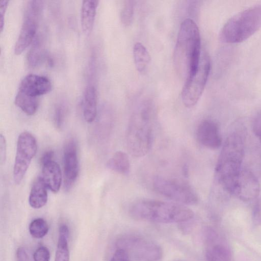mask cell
<instances>
[{
  "label": "cell",
  "mask_w": 261,
  "mask_h": 261,
  "mask_svg": "<svg viewBox=\"0 0 261 261\" xmlns=\"http://www.w3.org/2000/svg\"><path fill=\"white\" fill-rule=\"evenodd\" d=\"M201 56L198 27L193 19L187 18L180 24L173 53L174 65L181 77L186 80L196 71Z\"/></svg>",
  "instance_id": "1"
},
{
  "label": "cell",
  "mask_w": 261,
  "mask_h": 261,
  "mask_svg": "<svg viewBox=\"0 0 261 261\" xmlns=\"http://www.w3.org/2000/svg\"><path fill=\"white\" fill-rule=\"evenodd\" d=\"M245 140L244 128L237 127L228 134L221 150L215 174L218 182L225 191L242 170Z\"/></svg>",
  "instance_id": "2"
},
{
  "label": "cell",
  "mask_w": 261,
  "mask_h": 261,
  "mask_svg": "<svg viewBox=\"0 0 261 261\" xmlns=\"http://www.w3.org/2000/svg\"><path fill=\"white\" fill-rule=\"evenodd\" d=\"M129 212L135 219L159 223L187 222L194 215L193 212L185 205L149 199L135 201L130 205Z\"/></svg>",
  "instance_id": "3"
},
{
  "label": "cell",
  "mask_w": 261,
  "mask_h": 261,
  "mask_svg": "<svg viewBox=\"0 0 261 261\" xmlns=\"http://www.w3.org/2000/svg\"><path fill=\"white\" fill-rule=\"evenodd\" d=\"M154 110L150 103L140 105L134 112L126 132V145L130 153L142 157L149 151L153 141Z\"/></svg>",
  "instance_id": "4"
},
{
  "label": "cell",
  "mask_w": 261,
  "mask_h": 261,
  "mask_svg": "<svg viewBox=\"0 0 261 261\" xmlns=\"http://www.w3.org/2000/svg\"><path fill=\"white\" fill-rule=\"evenodd\" d=\"M261 27V4L252 6L235 14L222 27L220 37L227 43L247 39Z\"/></svg>",
  "instance_id": "5"
},
{
  "label": "cell",
  "mask_w": 261,
  "mask_h": 261,
  "mask_svg": "<svg viewBox=\"0 0 261 261\" xmlns=\"http://www.w3.org/2000/svg\"><path fill=\"white\" fill-rule=\"evenodd\" d=\"M117 248L124 250L136 261H159L163 255L162 247L154 241L136 234H127L117 241Z\"/></svg>",
  "instance_id": "6"
},
{
  "label": "cell",
  "mask_w": 261,
  "mask_h": 261,
  "mask_svg": "<svg viewBox=\"0 0 261 261\" xmlns=\"http://www.w3.org/2000/svg\"><path fill=\"white\" fill-rule=\"evenodd\" d=\"M152 186L156 193L183 205L197 203L198 197L196 192L187 182L162 176L154 178Z\"/></svg>",
  "instance_id": "7"
},
{
  "label": "cell",
  "mask_w": 261,
  "mask_h": 261,
  "mask_svg": "<svg viewBox=\"0 0 261 261\" xmlns=\"http://www.w3.org/2000/svg\"><path fill=\"white\" fill-rule=\"evenodd\" d=\"M211 70L208 56L203 53L196 71L186 80L182 89L181 100L185 107L194 106L204 89Z\"/></svg>",
  "instance_id": "8"
},
{
  "label": "cell",
  "mask_w": 261,
  "mask_h": 261,
  "mask_svg": "<svg viewBox=\"0 0 261 261\" xmlns=\"http://www.w3.org/2000/svg\"><path fill=\"white\" fill-rule=\"evenodd\" d=\"M42 9L43 6L39 2L30 1L26 4L23 22L14 46L15 54H21L34 41Z\"/></svg>",
  "instance_id": "9"
},
{
  "label": "cell",
  "mask_w": 261,
  "mask_h": 261,
  "mask_svg": "<svg viewBox=\"0 0 261 261\" xmlns=\"http://www.w3.org/2000/svg\"><path fill=\"white\" fill-rule=\"evenodd\" d=\"M37 150V142L34 136L28 132L21 133L17 140L13 168V178L16 184H20L23 179Z\"/></svg>",
  "instance_id": "10"
},
{
  "label": "cell",
  "mask_w": 261,
  "mask_h": 261,
  "mask_svg": "<svg viewBox=\"0 0 261 261\" xmlns=\"http://www.w3.org/2000/svg\"><path fill=\"white\" fill-rule=\"evenodd\" d=\"M260 191V184L256 176L250 170L242 169L226 190L245 202L255 199Z\"/></svg>",
  "instance_id": "11"
},
{
  "label": "cell",
  "mask_w": 261,
  "mask_h": 261,
  "mask_svg": "<svg viewBox=\"0 0 261 261\" xmlns=\"http://www.w3.org/2000/svg\"><path fill=\"white\" fill-rule=\"evenodd\" d=\"M204 246L206 261H233L232 250L227 240L211 228L205 231Z\"/></svg>",
  "instance_id": "12"
},
{
  "label": "cell",
  "mask_w": 261,
  "mask_h": 261,
  "mask_svg": "<svg viewBox=\"0 0 261 261\" xmlns=\"http://www.w3.org/2000/svg\"><path fill=\"white\" fill-rule=\"evenodd\" d=\"M64 187L66 191L70 190L76 181L79 172V163L76 141L68 139L63 149Z\"/></svg>",
  "instance_id": "13"
},
{
  "label": "cell",
  "mask_w": 261,
  "mask_h": 261,
  "mask_svg": "<svg viewBox=\"0 0 261 261\" xmlns=\"http://www.w3.org/2000/svg\"><path fill=\"white\" fill-rule=\"evenodd\" d=\"M51 88V83L47 77L29 74L22 79L18 91L30 96L39 97L49 92Z\"/></svg>",
  "instance_id": "14"
},
{
  "label": "cell",
  "mask_w": 261,
  "mask_h": 261,
  "mask_svg": "<svg viewBox=\"0 0 261 261\" xmlns=\"http://www.w3.org/2000/svg\"><path fill=\"white\" fill-rule=\"evenodd\" d=\"M198 141L204 146L212 149L219 148L222 140L217 123L211 119H205L199 124L197 129Z\"/></svg>",
  "instance_id": "15"
},
{
  "label": "cell",
  "mask_w": 261,
  "mask_h": 261,
  "mask_svg": "<svg viewBox=\"0 0 261 261\" xmlns=\"http://www.w3.org/2000/svg\"><path fill=\"white\" fill-rule=\"evenodd\" d=\"M42 166V174L40 176L44 184L53 192H58L62 181L61 171L59 164L53 160Z\"/></svg>",
  "instance_id": "16"
},
{
  "label": "cell",
  "mask_w": 261,
  "mask_h": 261,
  "mask_svg": "<svg viewBox=\"0 0 261 261\" xmlns=\"http://www.w3.org/2000/svg\"><path fill=\"white\" fill-rule=\"evenodd\" d=\"M47 187L41 176L38 177L33 184L30 191L29 202L34 208H40L47 201Z\"/></svg>",
  "instance_id": "17"
},
{
  "label": "cell",
  "mask_w": 261,
  "mask_h": 261,
  "mask_svg": "<svg viewBox=\"0 0 261 261\" xmlns=\"http://www.w3.org/2000/svg\"><path fill=\"white\" fill-rule=\"evenodd\" d=\"M97 94L96 88L93 86H88L83 97V115L88 122H92L97 114Z\"/></svg>",
  "instance_id": "18"
},
{
  "label": "cell",
  "mask_w": 261,
  "mask_h": 261,
  "mask_svg": "<svg viewBox=\"0 0 261 261\" xmlns=\"http://www.w3.org/2000/svg\"><path fill=\"white\" fill-rule=\"evenodd\" d=\"M98 1L95 0L83 1L81 11V21L83 31L85 33H89L92 30Z\"/></svg>",
  "instance_id": "19"
},
{
  "label": "cell",
  "mask_w": 261,
  "mask_h": 261,
  "mask_svg": "<svg viewBox=\"0 0 261 261\" xmlns=\"http://www.w3.org/2000/svg\"><path fill=\"white\" fill-rule=\"evenodd\" d=\"M108 168L123 175L130 171V162L127 154L123 151H116L107 163Z\"/></svg>",
  "instance_id": "20"
},
{
  "label": "cell",
  "mask_w": 261,
  "mask_h": 261,
  "mask_svg": "<svg viewBox=\"0 0 261 261\" xmlns=\"http://www.w3.org/2000/svg\"><path fill=\"white\" fill-rule=\"evenodd\" d=\"M68 228L65 224L61 225L56 252L55 261H69L68 245Z\"/></svg>",
  "instance_id": "21"
},
{
  "label": "cell",
  "mask_w": 261,
  "mask_h": 261,
  "mask_svg": "<svg viewBox=\"0 0 261 261\" xmlns=\"http://www.w3.org/2000/svg\"><path fill=\"white\" fill-rule=\"evenodd\" d=\"M15 103L26 114L33 115L38 109L39 98L28 96L18 91L15 97Z\"/></svg>",
  "instance_id": "22"
},
{
  "label": "cell",
  "mask_w": 261,
  "mask_h": 261,
  "mask_svg": "<svg viewBox=\"0 0 261 261\" xmlns=\"http://www.w3.org/2000/svg\"><path fill=\"white\" fill-rule=\"evenodd\" d=\"M134 62L137 70L144 72L149 65L151 58L146 48L140 42L135 43L133 48Z\"/></svg>",
  "instance_id": "23"
},
{
  "label": "cell",
  "mask_w": 261,
  "mask_h": 261,
  "mask_svg": "<svg viewBox=\"0 0 261 261\" xmlns=\"http://www.w3.org/2000/svg\"><path fill=\"white\" fill-rule=\"evenodd\" d=\"M43 56V44L40 36H36L27 55V62L30 67H36L41 61Z\"/></svg>",
  "instance_id": "24"
},
{
  "label": "cell",
  "mask_w": 261,
  "mask_h": 261,
  "mask_svg": "<svg viewBox=\"0 0 261 261\" xmlns=\"http://www.w3.org/2000/svg\"><path fill=\"white\" fill-rule=\"evenodd\" d=\"M29 231L31 236L36 239H40L46 235L49 227L47 222L43 218L33 220L29 225Z\"/></svg>",
  "instance_id": "25"
},
{
  "label": "cell",
  "mask_w": 261,
  "mask_h": 261,
  "mask_svg": "<svg viewBox=\"0 0 261 261\" xmlns=\"http://www.w3.org/2000/svg\"><path fill=\"white\" fill-rule=\"evenodd\" d=\"M134 13V4L132 1H126L123 4L120 12V19L125 26L130 24Z\"/></svg>",
  "instance_id": "26"
},
{
  "label": "cell",
  "mask_w": 261,
  "mask_h": 261,
  "mask_svg": "<svg viewBox=\"0 0 261 261\" xmlns=\"http://www.w3.org/2000/svg\"><path fill=\"white\" fill-rule=\"evenodd\" d=\"M252 221L254 228L261 237V198L256 201L253 206Z\"/></svg>",
  "instance_id": "27"
},
{
  "label": "cell",
  "mask_w": 261,
  "mask_h": 261,
  "mask_svg": "<svg viewBox=\"0 0 261 261\" xmlns=\"http://www.w3.org/2000/svg\"><path fill=\"white\" fill-rule=\"evenodd\" d=\"M34 261H49L50 252L47 247L41 246L38 247L33 254Z\"/></svg>",
  "instance_id": "28"
},
{
  "label": "cell",
  "mask_w": 261,
  "mask_h": 261,
  "mask_svg": "<svg viewBox=\"0 0 261 261\" xmlns=\"http://www.w3.org/2000/svg\"><path fill=\"white\" fill-rule=\"evenodd\" d=\"M252 126L253 132L261 144V110L254 116Z\"/></svg>",
  "instance_id": "29"
},
{
  "label": "cell",
  "mask_w": 261,
  "mask_h": 261,
  "mask_svg": "<svg viewBox=\"0 0 261 261\" xmlns=\"http://www.w3.org/2000/svg\"><path fill=\"white\" fill-rule=\"evenodd\" d=\"M64 117V109L61 106H58L55 111L54 122L57 128H60L62 127Z\"/></svg>",
  "instance_id": "30"
},
{
  "label": "cell",
  "mask_w": 261,
  "mask_h": 261,
  "mask_svg": "<svg viewBox=\"0 0 261 261\" xmlns=\"http://www.w3.org/2000/svg\"><path fill=\"white\" fill-rule=\"evenodd\" d=\"M110 261H132V260L124 250L117 248Z\"/></svg>",
  "instance_id": "31"
},
{
  "label": "cell",
  "mask_w": 261,
  "mask_h": 261,
  "mask_svg": "<svg viewBox=\"0 0 261 261\" xmlns=\"http://www.w3.org/2000/svg\"><path fill=\"white\" fill-rule=\"evenodd\" d=\"M6 141L2 134L0 135V161L1 164H4L6 158Z\"/></svg>",
  "instance_id": "32"
},
{
  "label": "cell",
  "mask_w": 261,
  "mask_h": 261,
  "mask_svg": "<svg viewBox=\"0 0 261 261\" xmlns=\"http://www.w3.org/2000/svg\"><path fill=\"white\" fill-rule=\"evenodd\" d=\"M9 1L4 0L1 1L0 3V14H1V18H0V32H2L4 25V18L5 13L7 10V7L8 6V3Z\"/></svg>",
  "instance_id": "33"
},
{
  "label": "cell",
  "mask_w": 261,
  "mask_h": 261,
  "mask_svg": "<svg viewBox=\"0 0 261 261\" xmlns=\"http://www.w3.org/2000/svg\"><path fill=\"white\" fill-rule=\"evenodd\" d=\"M16 259L17 261H31L27 252L22 247L18 248L16 252Z\"/></svg>",
  "instance_id": "34"
},
{
  "label": "cell",
  "mask_w": 261,
  "mask_h": 261,
  "mask_svg": "<svg viewBox=\"0 0 261 261\" xmlns=\"http://www.w3.org/2000/svg\"><path fill=\"white\" fill-rule=\"evenodd\" d=\"M53 157L54 152L52 150H48L45 152L42 155L40 159V162L42 166L53 161Z\"/></svg>",
  "instance_id": "35"
}]
</instances>
